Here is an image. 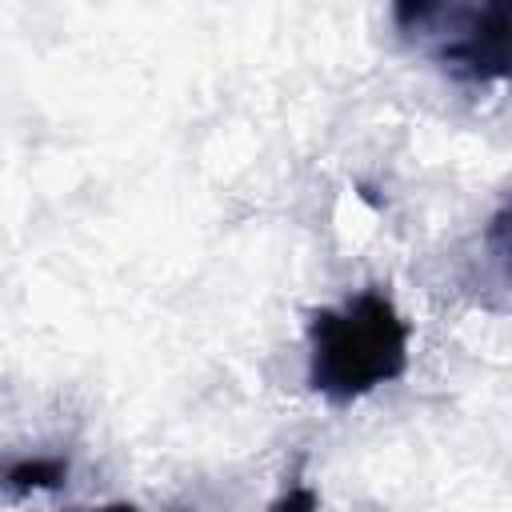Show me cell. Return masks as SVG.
<instances>
[{
  "mask_svg": "<svg viewBox=\"0 0 512 512\" xmlns=\"http://www.w3.org/2000/svg\"><path fill=\"white\" fill-rule=\"evenodd\" d=\"M408 324L396 304L368 288L308 320V388L332 404H352L404 376Z\"/></svg>",
  "mask_w": 512,
  "mask_h": 512,
  "instance_id": "cell-1",
  "label": "cell"
},
{
  "mask_svg": "<svg viewBox=\"0 0 512 512\" xmlns=\"http://www.w3.org/2000/svg\"><path fill=\"white\" fill-rule=\"evenodd\" d=\"M392 20L448 76L468 84L512 80V4H396Z\"/></svg>",
  "mask_w": 512,
  "mask_h": 512,
  "instance_id": "cell-2",
  "label": "cell"
},
{
  "mask_svg": "<svg viewBox=\"0 0 512 512\" xmlns=\"http://www.w3.org/2000/svg\"><path fill=\"white\" fill-rule=\"evenodd\" d=\"M68 476V460L60 456H36V460H20L8 468V492H28V488H56Z\"/></svg>",
  "mask_w": 512,
  "mask_h": 512,
  "instance_id": "cell-3",
  "label": "cell"
},
{
  "mask_svg": "<svg viewBox=\"0 0 512 512\" xmlns=\"http://www.w3.org/2000/svg\"><path fill=\"white\" fill-rule=\"evenodd\" d=\"M488 244H492V252L504 260V268L512 272V196H508V204L496 212V220H492V228H488Z\"/></svg>",
  "mask_w": 512,
  "mask_h": 512,
  "instance_id": "cell-4",
  "label": "cell"
},
{
  "mask_svg": "<svg viewBox=\"0 0 512 512\" xmlns=\"http://www.w3.org/2000/svg\"><path fill=\"white\" fill-rule=\"evenodd\" d=\"M272 512H316V492L308 484H288V492L272 504Z\"/></svg>",
  "mask_w": 512,
  "mask_h": 512,
  "instance_id": "cell-5",
  "label": "cell"
},
{
  "mask_svg": "<svg viewBox=\"0 0 512 512\" xmlns=\"http://www.w3.org/2000/svg\"><path fill=\"white\" fill-rule=\"evenodd\" d=\"M96 512H136L132 504H108V508H96Z\"/></svg>",
  "mask_w": 512,
  "mask_h": 512,
  "instance_id": "cell-6",
  "label": "cell"
}]
</instances>
